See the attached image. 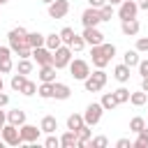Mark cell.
I'll return each instance as SVG.
<instances>
[{
	"mask_svg": "<svg viewBox=\"0 0 148 148\" xmlns=\"http://www.w3.org/2000/svg\"><path fill=\"white\" fill-rule=\"evenodd\" d=\"M7 42H9V49L12 53H16L18 58H30L32 56V49L28 44V30L25 28H12L7 32Z\"/></svg>",
	"mask_w": 148,
	"mask_h": 148,
	"instance_id": "1",
	"label": "cell"
},
{
	"mask_svg": "<svg viewBox=\"0 0 148 148\" xmlns=\"http://www.w3.org/2000/svg\"><path fill=\"white\" fill-rule=\"evenodd\" d=\"M106 72L104 69H95V72H90L86 79H83V88L88 90V92H99L104 86H106Z\"/></svg>",
	"mask_w": 148,
	"mask_h": 148,
	"instance_id": "2",
	"label": "cell"
},
{
	"mask_svg": "<svg viewBox=\"0 0 148 148\" xmlns=\"http://www.w3.org/2000/svg\"><path fill=\"white\" fill-rule=\"evenodd\" d=\"M102 113H104L102 104H99V102H90V104L86 106V111H83V123L90 125V127H95V125L102 120Z\"/></svg>",
	"mask_w": 148,
	"mask_h": 148,
	"instance_id": "3",
	"label": "cell"
},
{
	"mask_svg": "<svg viewBox=\"0 0 148 148\" xmlns=\"http://www.w3.org/2000/svg\"><path fill=\"white\" fill-rule=\"evenodd\" d=\"M69 74L76 79V81H83L88 74H90V65L83 60V58H74V60H69Z\"/></svg>",
	"mask_w": 148,
	"mask_h": 148,
	"instance_id": "4",
	"label": "cell"
},
{
	"mask_svg": "<svg viewBox=\"0 0 148 148\" xmlns=\"http://www.w3.org/2000/svg\"><path fill=\"white\" fill-rule=\"evenodd\" d=\"M69 60H72V49L67 44H62V46H58L53 51V67L56 69H65L69 65Z\"/></svg>",
	"mask_w": 148,
	"mask_h": 148,
	"instance_id": "5",
	"label": "cell"
},
{
	"mask_svg": "<svg viewBox=\"0 0 148 148\" xmlns=\"http://www.w3.org/2000/svg\"><path fill=\"white\" fill-rule=\"evenodd\" d=\"M18 132H21V141L23 143H37L39 141V134H42V130L37 127V125H30V123H23L21 127H18Z\"/></svg>",
	"mask_w": 148,
	"mask_h": 148,
	"instance_id": "6",
	"label": "cell"
},
{
	"mask_svg": "<svg viewBox=\"0 0 148 148\" xmlns=\"http://www.w3.org/2000/svg\"><path fill=\"white\" fill-rule=\"evenodd\" d=\"M0 136H2V141H5L7 146H18V143H23V141H21V132H18V127L12 125V123H5Z\"/></svg>",
	"mask_w": 148,
	"mask_h": 148,
	"instance_id": "7",
	"label": "cell"
},
{
	"mask_svg": "<svg viewBox=\"0 0 148 148\" xmlns=\"http://www.w3.org/2000/svg\"><path fill=\"white\" fill-rule=\"evenodd\" d=\"M136 14H139V2H134V0H123V2L118 5V18H120V21L136 18Z\"/></svg>",
	"mask_w": 148,
	"mask_h": 148,
	"instance_id": "8",
	"label": "cell"
},
{
	"mask_svg": "<svg viewBox=\"0 0 148 148\" xmlns=\"http://www.w3.org/2000/svg\"><path fill=\"white\" fill-rule=\"evenodd\" d=\"M46 12H49V18H65L67 12H69V2L67 0H53L51 5H46Z\"/></svg>",
	"mask_w": 148,
	"mask_h": 148,
	"instance_id": "9",
	"label": "cell"
},
{
	"mask_svg": "<svg viewBox=\"0 0 148 148\" xmlns=\"http://www.w3.org/2000/svg\"><path fill=\"white\" fill-rule=\"evenodd\" d=\"M81 23H83V28H95V25H99V23H102V14H99V9H97V7H88V9H83V14H81Z\"/></svg>",
	"mask_w": 148,
	"mask_h": 148,
	"instance_id": "10",
	"label": "cell"
},
{
	"mask_svg": "<svg viewBox=\"0 0 148 148\" xmlns=\"http://www.w3.org/2000/svg\"><path fill=\"white\" fill-rule=\"evenodd\" d=\"M81 37H83V42H86L88 46H97V44L104 42V35L97 30V25H95V28H83Z\"/></svg>",
	"mask_w": 148,
	"mask_h": 148,
	"instance_id": "11",
	"label": "cell"
},
{
	"mask_svg": "<svg viewBox=\"0 0 148 148\" xmlns=\"http://www.w3.org/2000/svg\"><path fill=\"white\" fill-rule=\"evenodd\" d=\"M30 58H35L37 65H53V51H49L46 46L32 49V56H30Z\"/></svg>",
	"mask_w": 148,
	"mask_h": 148,
	"instance_id": "12",
	"label": "cell"
},
{
	"mask_svg": "<svg viewBox=\"0 0 148 148\" xmlns=\"http://www.w3.org/2000/svg\"><path fill=\"white\" fill-rule=\"evenodd\" d=\"M12 69H14V62H12V49L0 44V74H9Z\"/></svg>",
	"mask_w": 148,
	"mask_h": 148,
	"instance_id": "13",
	"label": "cell"
},
{
	"mask_svg": "<svg viewBox=\"0 0 148 148\" xmlns=\"http://www.w3.org/2000/svg\"><path fill=\"white\" fill-rule=\"evenodd\" d=\"M90 58H92V65L97 67V69H104L111 60L104 56V51H102V44H97V46H90Z\"/></svg>",
	"mask_w": 148,
	"mask_h": 148,
	"instance_id": "14",
	"label": "cell"
},
{
	"mask_svg": "<svg viewBox=\"0 0 148 148\" xmlns=\"http://www.w3.org/2000/svg\"><path fill=\"white\" fill-rule=\"evenodd\" d=\"M139 30H141V25H139V21H136V18L120 21V32H123L125 37H134V35H139Z\"/></svg>",
	"mask_w": 148,
	"mask_h": 148,
	"instance_id": "15",
	"label": "cell"
},
{
	"mask_svg": "<svg viewBox=\"0 0 148 148\" xmlns=\"http://www.w3.org/2000/svg\"><path fill=\"white\" fill-rule=\"evenodd\" d=\"M56 67L53 65H39V72H37V79L44 81V83H53L56 81Z\"/></svg>",
	"mask_w": 148,
	"mask_h": 148,
	"instance_id": "16",
	"label": "cell"
},
{
	"mask_svg": "<svg viewBox=\"0 0 148 148\" xmlns=\"http://www.w3.org/2000/svg\"><path fill=\"white\" fill-rule=\"evenodd\" d=\"M69 95H72V88L67 83L53 81V99H69Z\"/></svg>",
	"mask_w": 148,
	"mask_h": 148,
	"instance_id": "17",
	"label": "cell"
},
{
	"mask_svg": "<svg viewBox=\"0 0 148 148\" xmlns=\"http://www.w3.org/2000/svg\"><path fill=\"white\" fill-rule=\"evenodd\" d=\"M113 79H116L118 83H127V81H130V67H127L125 62L116 65V67H113Z\"/></svg>",
	"mask_w": 148,
	"mask_h": 148,
	"instance_id": "18",
	"label": "cell"
},
{
	"mask_svg": "<svg viewBox=\"0 0 148 148\" xmlns=\"http://www.w3.org/2000/svg\"><path fill=\"white\" fill-rule=\"evenodd\" d=\"M39 130H42L44 134H53V132L58 130V120H56V116H44L42 123H39Z\"/></svg>",
	"mask_w": 148,
	"mask_h": 148,
	"instance_id": "19",
	"label": "cell"
},
{
	"mask_svg": "<svg viewBox=\"0 0 148 148\" xmlns=\"http://www.w3.org/2000/svg\"><path fill=\"white\" fill-rule=\"evenodd\" d=\"M7 123L21 127V125L25 123V111H21V109H12V111H7Z\"/></svg>",
	"mask_w": 148,
	"mask_h": 148,
	"instance_id": "20",
	"label": "cell"
},
{
	"mask_svg": "<svg viewBox=\"0 0 148 148\" xmlns=\"http://www.w3.org/2000/svg\"><path fill=\"white\" fill-rule=\"evenodd\" d=\"M90 125H83L81 130H76V136H79V141H76V146L79 148H86L88 146V141H90Z\"/></svg>",
	"mask_w": 148,
	"mask_h": 148,
	"instance_id": "21",
	"label": "cell"
},
{
	"mask_svg": "<svg viewBox=\"0 0 148 148\" xmlns=\"http://www.w3.org/2000/svg\"><path fill=\"white\" fill-rule=\"evenodd\" d=\"M76 141H79V136H76V132H74V130H67V132L60 136V146H62V148H74V146H76Z\"/></svg>",
	"mask_w": 148,
	"mask_h": 148,
	"instance_id": "22",
	"label": "cell"
},
{
	"mask_svg": "<svg viewBox=\"0 0 148 148\" xmlns=\"http://www.w3.org/2000/svg\"><path fill=\"white\" fill-rule=\"evenodd\" d=\"M44 46H46L49 51H56L58 46H62V39H60V35H58V32H51V35H46V37H44Z\"/></svg>",
	"mask_w": 148,
	"mask_h": 148,
	"instance_id": "23",
	"label": "cell"
},
{
	"mask_svg": "<svg viewBox=\"0 0 148 148\" xmlns=\"http://www.w3.org/2000/svg\"><path fill=\"white\" fill-rule=\"evenodd\" d=\"M139 60H141V58H139V51H136V49H132V51L127 49V51H125V56H123V62H125L130 69H132V67H136V65H139Z\"/></svg>",
	"mask_w": 148,
	"mask_h": 148,
	"instance_id": "24",
	"label": "cell"
},
{
	"mask_svg": "<svg viewBox=\"0 0 148 148\" xmlns=\"http://www.w3.org/2000/svg\"><path fill=\"white\" fill-rule=\"evenodd\" d=\"M99 104H102V109H104V111H113V109L118 106V99L113 97V92H104V95H102V99H99Z\"/></svg>",
	"mask_w": 148,
	"mask_h": 148,
	"instance_id": "25",
	"label": "cell"
},
{
	"mask_svg": "<svg viewBox=\"0 0 148 148\" xmlns=\"http://www.w3.org/2000/svg\"><path fill=\"white\" fill-rule=\"evenodd\" d=\"M83 125H86V123H83V116H81V113H72V116L67 118V130H74V132H76V130H81Z\"/></svg>",
	"mask_w": 148,
	"mask_h": 148,
	"instance_id": "26",
	"label": "cell"
},
{
	"mask_svg": "<svg viewBox=\"0 0 148 148\" xmlns=\"http://www.w3.org/2000/svg\"><path fill=\"white\" fill-rule=\"evenodd\" d=\"M32 69H35V65L30 62V58H18V65H16V72H18V74H25V76H28Z\"/></svg>",
	"mask_w": 148,
	"mask_h": 148,
	"instance_id": "27",
	"label": "cell"
},
{
	"mask_svg": "<svg viewBox=\"0 0 148 148\" xmlns=\"http://www.w3.org/2000/svg\"><path fill=\"white\" fill-rule=\"evenodd\" d=\"M37 95L42 97V99H53V83H39V88H37Z\"/></svg>",
	"mask_w": 148,
	"mask_h": 148,
	"instance_id": "28",
	"label": "cell"
},
{
	"mask_svg": "<svg viewBox=\"0 0 148 148\" xmlns=\"http://www.w3.org/2000/svg\"><path fill=\"white\" fill-rule=\"evenodd\" d=\"M148 102V92H143V90H139V92H130V104H134V106H143Z\"/></svg>",
	"mask_w": 148,
	"mask_h": 148,
	"instance_id": "29",
	"label": "cell"
},
{
	"mask_svg": "<svg viewBox=\"0 0 148 148\" xmlns=\"http://www.w3.org/2000/svg\"><path fill=\"white\" fill-rule=\"evenodd\" d=\"M44 37H46V35H42V32H28V44H30V49L44 46Z\"/></svg>",
	"mask_w": 148,
	"mask_h": 148,
	"instance_id": "30",
	"label": "cell"
},
{
	"mask_svg": "<svg viewBox=\"0 0 148 148\" xmlns=\"http://www.w3.org/2000/svg\"><path fill=\"white\" fill-rule=\"evenodd\" d=\"M21 95H25V97H32L35 92H37V83L35 81H30V79H25V83L21 86V90H18Z\"/></svg>",
	"mask_w": 148,
	"mask_h": 148,
	"instance_id": "31",
	"label": "cell"
},
{
	"mask_svg": "<svg viewBox=\"0 0 148 148\" xmlns=\"http://www.w3.org/2000/svg\"><path fill=\"white\" fill-rule=\"evenodd\" d=\"M134 146H136V148H148V125H146L141 132H136V141H134Z\"/></svg>",
	"mask_w": 148,
	"mask_h": 148,
	"instance_id": "32",
	"label": "cell"
},
{
	"mask_svg": "<svg viewBox=\"0 0 148 148\" xmlns=\"http://www.w3.org/2000/svg\"><path fill=\"white\" fill-rule=\"evenodd\" d=\"M25 79H28L25 74H18V72H16V74H12V81H9L12 90H16V92H18V90H21V86L25 83Z\"/></svg>",
	"mask_w": 148,
	"mask_h": 148,
	"instance_id": "33",
	"label": "cell"
},
{
	"mask_svg": "<svg viewBox=\"0 0 148 148\" xmlns=\"http://www.w3.org/2000/svg\"><path fill=\"white\" fill-rule=\"evenodd\" d=\"M58 35H60V39H62V44H67V46H69V42L74 39V35H76V32H74V28H69V25H65V28H62V30H60Z\"/></svg>",
	"mask_w": 148,
	"mask_h": 148,
	"instance_id": "34",
	"label": "cell"
},
{
	"mask_svg": "<svg viewBox=\"0 0 148 148\" xmlns=\"http://www.w3.org/2000/svg\"><path fill=\"white\" fill-rule=\"evenodd\" d=\"M113 97L118 99V104H125V102H130V90L125 86H120L118 90H113Z\"/></svg>",
	"mask_w": 148,
	"mask_h": 148,
	"instance_id": "35",
	"label": "cell"
},
{
	"mask_svg": "<svg viewBox=\"0 0 148 148\" xmlns=\"http://www.w3.org/2000/svg\"><path fill=\"white\" fill-rule=\"evenodd\" d=\"M143 127H146V118H141V116H134V118L130 120V130H132L134 134H136V132H141Z\"/></svg>",
	"mask_w": 148,
	"mask_h": 148,
	"instance_id": "36",
	"label": "cell"
},
{
	"mask_svg": "<svg viewBox=\"0 0 148 148\" xmlns=\"http://www.w3.org/2000/svg\"><path fill=\"white\" fill-rule=\"evenodd\" d=\"M69 49H72V53H74V51H83V49H86L83 37H81V35H74V39L69 42Z\"/></svg>",
	"mask_w": 148,
	"mask_h": 148,
	"instance_id": "37",
	"label": "cell"
},
{
	"mask_svg": "<svg viewBox=\"0 0 148 148\" xmlns=\"http://www.w3.org/2000/svg\"><path fill=\"white\" fill-rule=\"evenodd\" d=\"M88 146H90V148H106V146H109V139H106V136H95V139L88 141Z\"/></svg>",
	"mask_w": 148,
	"mask_h": 148,
	"instance_id": "38",
	"label": "cell"
},
{
	"mask_svg": "<svg viewBox=\"0 0 148 148\" xmlns=\"http://www.w3.org/2000/svg\"><path fill=\"white\" fill-rule=\"evenodd\" d=\"M99 14H102V21H111V16H113V5H102L99 7Z\"/></svg>",
	"mask_w": 148,
	"mask_h": 148,
	"instance_id": "39",
	"label": "cell"
},
{
	"mask_svg": "<svg viewBox=\"0 0 148 148\" xmlns=\"http://www.w3.org/2000/svg\"><path fill=\"white\" fill-rule=\"evenodd\" d=\"M102 51H104V56H106L109 60L116 56V46H113V44H109V42H102Z\"/></svg>",
	"mask_w": 148,
	"mask_h": 148,
	"instance_id": "40",
	"label": "cell"
},
{
	"mask_svg": "<svg viewBox=\"0 0 148 148\" xmlns=\"http://www.w3.org/2000/svg\"><path fill=\"white\" fill-rule=\"evenodd\" d=\"M139 53H148V37H139L136 39V46H134Z\"/></svg>",
	"mask_w": 148,
	"mask_h": 148,
	"instance_id": "41",
	"label": "cell"
},
{
	"mask_svg": "<svg viewBox=\"0 0 148 148\" xmlns=\"http://www.w3.org/2000/svg\"><path fill=\"white\" fill-rule=\"evenodd\" d=\"M44 146H46V148H58V146H60V139H58V136H53V134H49V136H46V141H44Z\"/></svg>",
	"mask_w": 148,
	"mask_h": 148,
	"instance_id": "42",
	"label": "cell"
},
{
	"mask_svg": "<svg viewBox=\"0 0 148 148\" xmlns=\"http://www.w3.org/2000/svg\"><path fill=\"white\" fill-rule=\"evenodd\" d=\"M136 69H139V74H141V76H148V60H139Z\"/></svg>",
	"mask_w": 148,
	"mask_h": 148,
	"instance_id": "43",
	"label": "cell"
},
{
	"mask_svg": "<svg viewBox=\"0 0 148 148\" xmlns=\"http://www.w3.org/2000/svg\"><path fill=\"white\" fill-rule=\"evenodd\" d=\"M7 104H9V95L0 90V109H2V106H7Z\"/></svg>",
	"mask_w": 148,
	"mask_h": 148,
	"instance_id": "44",
	"label": "cell"
},
{
	"mask_svg": "<svg viewBox=\"0 0 148 148\" xmlns=\"http://www.w3.org/2000/svg\"><path fill=\"white\" fill-rule=\"evenodd\" d=\"M116 146H118V148H130L132 143H130V139H118V141H116Z\"/></svg>",
	"mask_w": 148,
	"mask_h": 148,
	"instance_id": "45",
	"label": "cell"
},
{
	"mask_svg": "<svg viewBox=\"0 0 148 148\" xmlns=\"http://www.w3.org/2000/svg\"><path fill=\"white\" fill-rule=\"evenodd\" d=\"M88 5H90V7H97V9H99L102 5H106V0H88Z\"/></svg>",
	"mask_w": 148,
	"mask_h": 148,
	"instance_id": "46",
	"label": "cell"
},
{
	"mask_svg": "<svg viewBox=\"0 0 148 148\" xmlns=\"http://www.w3.org/2000/svg\"><path fill=\"white\" fill-rule=\"evenodd\" d=\"M141 90L148 92V76H141Z\"/></svg>",
	"mask_w": 148,
	"mask_h": 148,
	"instance_id": "47",
	"label": "cell"
},
{
	"mask_svg": "<svg viewBox=\"0 0 148 148\" xmlns=\"http://www.w3.org/2000/svg\"><path fill=\"white\" fill-rule=\"evenodd\" d=\"M106 2H109V5H120L123 0H106Z\"/></svg>",
	"mask_w": 148,
	"mask_h": 148,
	"instance_id": "48",
	"label": "cell"
},
{
	"mask_svg": "<svg viewBox=\"0 0 148 148\" xmlns=\"http://www.w3.org/2000/svg\"><path fill=\"white\" fill-rule=\"evenodd\" d=\"M2 86H5V81H2V74H0V90H2Z\"/></svg>",
	"mask_w": 148,
	"mask_h": 148,
	"instance_id": "49",
	"label": "cell"
},
{
	"mask_svg": "<svg viewBox=\"0 0 148 148\" xmlns=\"http://www.w3.org/2000/svg\"><path fill=\"white\" fill-rule=\"evenodd\" d=\"M42 2H44V5H51V2H53V0H42Z\"/></svg>",
	"mask_w": 148,
	"mask_h": 148,
	"instance_id": "50",
	"label": "cell"
},
{
	"mask_svg": "<svg viewBox=\"0 0 148 148\" xmlns=\"http://www.w3.org/2000/svg\"><path fill=\"white\" fill-rule=\"evenodd\" d=\"M7 2H9V0H0V7H2V5H7Z\"/></svg>",
	"mask_w": 148,
	"mask_h": 148,
	"instance_id": "51",
	"label": "cell"
},
{
	"mask_svg": "<svg viewBox=\"0 0 148 148\" xmlns=\"http://www.w3.org/2000/svg\"><path fill=\"white\" fill-rule=\"evenodd\" d=\"M2 127H5V123H0V132H2Z\"/></svg>",
	"mask_w": 148,
	"mask_h": 148,
	"instance_id": "52",
	"label": "cell"
},
{
	"mask_svg": "<svg viewBox=\"0 0 148 148\" xmlns=\"http://www.w3.org/2000/svg\"><path fill=\"white\" fill-rule=\"evenodd\" d=\"M146 125H148V118H146Z\"/></svg>",
	"mask_w": 148,
	"mask_h": 148,
	"instance_id": "53",
	"label": "cell"
},
{
	"mask_svg": "<svg viewBox=\"0 0 148 148\" xmlns=\"http://www.w3.org/2000/svg\"><path fill=\"white\" fill-rule=\"evenodd\" d=\"M146 12H148V9H146Z\"/></svg>",
	"mask_w": 148,
	"mask_h": 148,
	"instance_id": "54",
	"label": "cell"
}]
</instances>
